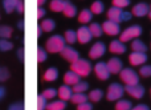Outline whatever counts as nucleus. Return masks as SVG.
Here are the masks:
<instances>
[{
  "label": "nucleus",
  "mask_w": 151,
  "mask_h": 110,
  "mask_svg": "<svg viewBox=\"0 0 151 110\" xmlns=\"http://www.w3.org/2000/svg\"><path fill=\"white\" fill-rule=\"evenodd\" d=\"M65 39L60 35H55V36L49 37L45 42V49L49 53H61L63 49L65 48Z\"/></svg>",
  "instance_id": "nucleus-1"
},
{
  "label": "nucleus",
  "mask_w": 151,
  "mask_h": 110,
  "mask_svg": "<svg viewBox=\"0 0 151 110\" xmlns=\"http://www.w3.org/2000/svg\"><path fill=\"white\" fill-rule=\"evenodd\" d=\"M70 70L78 74L80 77H88L91 72V64L88 60L83 58H78L77 61L70 64Z\"/></svg>",
  "instance_id": "nucleus-2"
},
{
  "label": "nucleus",
  "mask_w": 151,
  "mask_h": 110,
  "mask_svg": "<svg viewBox=\"0 0 151 110\" xmlns=\"http://www.w3.org/2000/svg\"><path fill=\"white\" fill-rule=\"evenodd\" d=\"M121 81L125 82V85H137L139 84V76L137 72H134L130 68H125L121 70Z\"/></svg>",
  "instance_id": "nucleus-3"
},
{
  "label": "nucleus",
  "mask_w": 151,
  "mask_h": 110,
  "mask_svg": "<svg viewBox=\"0 0 151 110\" xmlns=\"http://www.w3.org/2000/svg\"><path fill=\"white\" fill-rule=\"evenodd\" d=\"M142 35V27L139 25H131L129 28H126L125 31L121 33V37H119V41L122 42H126V41H130L131 39H137Z\"/></svg>",
  "instance_id": "nucleus-4"
},
{
  "label": "nucleus",
  "mask_w": 151,
  "mask_h": 110,
  "mask_svg": "<svg viewBox=\"0 0 151 110\" xmlns=\"http://www.w3.org/2000/svg\"><path fill=\"white\" fill-rule=\"evenodd\" d=\"M123 93H125V88L123 86H121L119 84H111L107 88L106 98L109 101H118V100H121Z\"/></svg>",
  "instance_id": "nucleus-5"
},
{
  "label": "nucleus",
  "mask_w": 151,
  "mask_h": 110,
  "mask_svg": "<svg viewBox=\"0 0 151 110\" xmlns=\"http://www.w3.org/2000/svg\"><path fill=\"white\" fill-rule=\"evenodd\" d=\"M129 16H130L129 13H125L121 8H117V7H111L107 11V19L114 21V23H118V24L123 20H127Z\"/></svg>",
  "instance_id": "nucleus-6"
},
{
  "label": "nucleus",
  "mask_w": 151,
  "mask_h": 110,
  "mask_svg": "<svg viewBox=\"0 0 151 110\" xmlns=\"http://www.w3.org/2000/svg\"><path fill=\"white\" fill-rule=\"evenodd\" d=\"M94 73H96L97 78L102 80V81H105V80L109 78L110 76V70L109 68H107V64L106 63H97L96 66H94Z\"/></svg>",
  "instance_id": "nucleus-7"
},
{
  "label": "nucleus",
  "mask_w": 151,
  "mask_h": 110,
  "mask_svg": "<svg viewBox=\"0 0 151 110\" xmlns=\"http://www.w3.org/2000/svg\"><path fill=\"white\" fill-rule=\"evenodd\" d=\"M125 92L127 93L129 96H131L133 98L139 100V98H142L145 96V88L142 86V85H139V84H137V85H126Z\"/></svg>",
  "instance_id": "nucleus-8"
},
{
  "label": "nucleus",
  "mask_w": 151,
  "mask_h": 110,
  "mask_svg": "<svg viewBox=\"0 0 151 110\" xmlns=\"http://www.w3.org/2000/svg\"><path fill=\"white\" fill-rule=\"evenodd\" d=\"M105 52H106V47H105V44L101 42V41H98L90 48V50H89V57L93 58V60H97V58L102 57V56L105 55Z\"/></svg>",
  "instance_id": "nucleus-9"
},
{
  "label": "nucleus",
  "mask_w": 151,
  "mask_h": 110,
  "mask_svg": "<svg viewBox=\"0 0 151 110\" xmlns=\"http://www.w3.org/2000/svg\"><path fill=\"white\" fill-rule=\"evenodd\" d=\"M102 31L109 36H115V35L119 33V24L114 23L111 20H106L102 24Z\"/></svg>",
  "instance_id": "nucleus-10"
},
{
  "label": "nucleus",
  "mask_w": 151,
  "mask_h": 110,
  "mask_svg": "<svg viewBox=\"0 0 151 110\" xmlns=\"http://www.w3.org/2000/svg\"><path fill=\"white\" fill-rule=\"evenodd\" d=\"M91 37H93V35H91L89 27H81V28H78V31H77V41L78 42H81V44H88L91 40Z\"/></svg>",
  "instance_id": "nucleus-11"
},
{
  "label": "nucleus",
  "mask_w": 151,
  "mask_h": 110,
  "mask_svg": "<svg viewBox=\"0 0 151 110\" xmlns=\"http://www.w3.org/2000/svg\"><path fill=\"white\" fill-rule=\"evenodd\" d=\"M147 61V56L146 53H142V52H133L130 56H129V63L131 64L133 66H138L142 65Z\"/></svg>",
  "instance_id": "nucleus-12"
},
{
  "label": "nucleus",
  "mask_w": 151,
  "mask_h": 110,
  "mask_svg": "<svg viewBox=\"0 0 151 110\" xmlns=\"http://www.w3.org/2000/svg\"><path fill=\"white\" fill-rule=\"evenodd\" d=\"M61 56H63L64 60L69 61V63H74V61H77L78 58H80V55H78V52L76 49H73L72 47H65L63 49V52H61Z\"/></svg>",
  "instance_id": "nucleus-13"
},
{
  "label": "nucleus",
  "mask_w": 151,
  "mask_h": 110,
  "mask_svg": "<svg viewBox=\"0 0 151 110\" xmlns=\"http://www.w3.org/2000/svg\"><path fill=\"white\" fill-rule=\"evenodd\" d=\"M149 11H150V7L146 3H138V4H135L133 7L131 13H133L134 16H137V17H142V16H145V15H149Z\"/></svg>",
  "instance_id": "nucleus-14"
},
{
  "label": "nucleus",
  "mask_w": 151,
  "mask_h": 110,
  "mask_svg": "<svg viewBox=\"0 0 151 110\" xmlns=\"http://www.w3.org/2000/svg\"><path fill=\"white\" fill-rule=\"evenodd\" d=\"M106 64H107V68H109L110 73H113V74L121 73V70H122V61H121L119 58H117V57L110 58Z\"/></svg>",
  "instance_id": "nucleus-15"
},
{
  "label": "nucleus",
  "mask_w": 151,
  "mask_h": 110,
  "mask_svg": "<svg viewBox=\"0 0 151 110\" xmlns=\"http://www.w3.org/2000/svg\"><path fill=\"white\" fill-rule=\"evenodd\" d=\"M57 96L63 101H69L72 98V96H73V90H72V88L69 85H63L57 90Z\"/></svg>",
  "instance_id": "nucleus-16"
},
{
  "label": "nucleus",
  "mask_w": 151,
  "mask_h": 110,
  "mask_svg": "<svg viewBox=\"0 0 151 110\" xmlns=\"http://www.w3.org/2000/svg\"><path fill=\"white\" fill-rule=\"evenodd\" d=\"M110 52L111 53H115V55H122V53L126 52V47L122 41L119 40H114V41L110 42V47H109Z\"/></svg>",
  "instance_id": "nucleus-17"
},
{
  "label": "nucleus",
  "mask_w": 151,
  "mask_h": 110,
  "mask_svg": "<svg viewBox=\"0 0 151 110\" xmlns=\"http://www.w3.org/2000/svg\"><path fill=\"white\" fill-rule=\"evenodd\" d=\"M81 77L78 76V74H76L74 72L69 70L65 73V76H64V82H65V85H69V86H73V85L78 84V82L81 81Z\"/></svg>",
  "instance_id": "nucleus-18"
},
{
  "label": "nucleus",
  "mask_w": 151,
  "mask_h": 110,
  "mask_svg": "<svg viewBox=\"0 0 151 110\" xmlns=\"http://www.w3.org/2000/svg\"><path fill=\"white\" fill-rule=\"evenodd\" d=\"M44 81L47 82H53L58 78V70L57 68H48L47 70L44 72V76H42Z\"/></svg>",
  "instance_id": "nucleus-19"
},
{
  "label": "nucleus",
  "mask_w": 151,
  "mask_h": 110,
  "mask_svg": "<svg viewBox=\"0 0 151 110\" xmlns=\"http://www.w3.org/2000/svg\"><path fill=\"white\" fill-rule=\"evenodd\" d=\"M65 4L66 1H64V0H52L49 4V8L53 12H63L64 8H65Z\"/></svg>",
  "instance_id": "nucleus-20"
},
{
  "label": "nucleus",
  "mask_w": 151,
  "mask_h": 110,
  "mask_svg": "<svg viewBox=\"0 0 151 110\" xmlns=\"http://www.w3.org/2000/svg\"><path fill=\"white\" fill-rule=\"evenodd\" d=\"M19 1L20 0H3V7H4V11L7 13H12L13 11L16 9Z\"/></svg>",
  "instance_id": "nucleus-21"
},
{
  "label": "nucleus",
  "mask_w": 151,
  "mask_h": 110,
  "mask_svg": "<svg viewBox=\"0 0 151 110\" xmlns=\"http://www.w3.org/2000/svg\"><path fill=\"white\" fill-rule=\"evenodd\" d=\"M40 27L44 32H52L53 29L56 28V23L52 19H44V20L40 23Z\"/></svg>",
  "instance_id": "nucleus-22"
},
{
  "label": "nucleus",
  "mask_w": 151,
  "mask_h": 110,
  "mask_svg": "<svg viewBox=\"0 0 151 110\" xmlns=\"http://www.w3.org/2000/svg\"><path fill=\"white\" fill-rule=\"evenodd\" d=\"M91 17H93V13H91L90 9H82L78 15V21L81 24H86L91 20Z\"/></svg>",
  "instance_id": "nucleus-23"
},
{
  "label": "nucleus",
  "mask_w": 151,
  "mask_h": 110,
  "mask_svg": "<svg viewBox=\"0 0 151 110\" xmlns=\"http://www.w3.org/2000/svg\"><path fill=\"white\" fill-rule=\"evenodd\" d=\"M63 13L66 16V17H74L76 13H77V8H76L74 4H72V3H69V1H66L65 8H64Z\"/></svg>",
  "instance_id": "nucleus-24"
},
{
  "label": "nucleus",
  "mask_w": 151,
  "mask_h": 110,
  "mask_svg": "<svg viewBox=\"0 0 151 110\" xmlns=\"http://www.w3.org/2000/svg\"><path fill=\"white\" fill-rule=\"evenodd\" d=\"M89 97L85 94V93H74L73 96H72L70 101L76 105H80V104H83V102H88Z\"/></svg>",
  "instance_id": "nucleus-25"
},
{
  "label": "nucleus",
  "mask_w": 151,
  "mask_h": 110,
  "mask_svg": "<svg viewBox=\"0 0 151 110\" xmlns=\"http://www.w3.org/2000/svg\"><path fill=\"white\" fill-rule=\"evenodd\" d=\"M66 108V102L63 100L60 101H53L47 105V110H64Z\"/></svg>",
  "instance_id": "nucleus-26"
},
{
  "label": "nucleus",
  "mask_w": 151,
  "mask_h": 110,
  "mask_svg": "<svg viewBox=\"0 0 151 110\" xmlns=\"http://www.w3.org/2000/svg\"><path fill=\"white\" fill-rule=\"evenodd\" d=\"M89 100L91 101V102H99L101 101V98L104 97V92H102L101 89H94L91 90L90 93H89Z\"/></svg>",
  "instance_id": "nucleus-27"
},
{
  "label": "nucleus",
  "mask_w": 151,
  "mask_h": 110,
  "mask_svg": "<svg viewBox=\"0 0 151 110\" xmlns=\"http://www.w3.org/2000/svg\"><path fill=\"white\" fill-rule=\"evenodd\" d=\"M131 49H133L134 52H142V53H146L147 47L143 44V42L141 41V40H134V41L131 42Z\"/></svg>",
  "instance_id": "nucleus-28"
},
{
  "label": "nucleus",
  "mask_w": 151,
  "mask_h": 110,
  "mask_svg": "<svg viewBox=\"0 0 151 110\" xmlns=\"http://www.w3.org/2000/svg\"><path fill=\"white\" fill-rule=\"evenodd\" d=\"M64 39H65V41L68 42V44H74V42L77 41V32L72 31V29H68V31H65Z\"/></svg>",
  "instance_id": "nucleus-29"
},
{
  "label": "nucleus",
  "mask_w": 151,
  "mask_h": 110,
  "mask_svg": "<svg viewBox=\"0 0 151 110\" xmlns=\"http://www.w3.org/2000/svg\"><path fill=\"white\" fill-rule=\"evenodd\" d=\"M90 11L93 15H99V13H102L104 12V3L99 1V0L94 1L93 4L90 5Z\"/></svg>",
  "instance_id": "nucleus-30"
},
{
  "label": "nucleus",
  "mask_w": 151,
  "mask_h": 110,
  "mask_svg": "<svg viewBox=\"0 0 151 110\" xmlns=\"http://www.w3.org/2000/svg\"><path fill=\"white\" fill-rule=\"evenodd\" d=\"M89 29H90L91 35H93V37H101L102 35V25H99V24L97 23H91L90 25H89Z\"/></svg>",
  "instance_id": "nucleus-31"
},
{
  "label": "nucleus",
  "mask_w": 151,
  "mask_h": 110,
  "mask_svg": "<svg viewBox=\"0 0 151 110\" xmlns=\"http://www.w3.org/2000/svg\"><path fill=\"white\" fill-rule=\"evenodd\" d=\"M115 110H131V102L127 100H118L115 104Z\"/></svg>",
  "instance_id": "nucleus-32"
},
{
  "label": "nucleus",
  "mask_w": 151,
  "mask_h": 110,
  "mask_svg": "<svg viewBox=\"0 0 151 110\" xmlns=\"http://www.w3.org/2000/svg\"><path fill=\"white\" fill-rule=\"evenodd\" d=\"M89 89V84L88 82H83V81H80L78 84L73 85V93H83Z\"/></svg>",
  "instance_id": "nucleus-33"
},
{
  "label": "nucleus",
  "mask_w": 151,
  "mask_h": 110,
  "mask_svg": "<svg viewBox=\"0 0 151 110\" xmlns=\"http://www.w3.org/2000/svg\"><path fill=\"white\" fill-rule=\"evenodd\" d=\"M12 36V28L8 25H0V37L1 39H9Z\"/></svg>",
  "instance_id": "nucleus-34"
},
{
  "label": "nucleus",
  "mask_w": 151,
  "mask_h": 110,
  "mask_svg": "<svg viewBox=\"0 0 151 110\" xmlns=\"http://www.w3.org/2000/svg\"><path fill=\"white\" fill-rule=\"evenodd\" d=\"M12 48H13V44L9 40H7V39L0 40V50H1V52H8V50H11Z\"/></svg>",
  "instance_id": "nucleus-35"
},
{
  "label": "nucleus",
  "mask_w": 151,
  "mask_h": 110,
  "mask_svg": "<svg viewBox=\"0 0 151 110\" xmlns=\"http://www.w3.org/2000/svg\"><path fill=\"white\" fill-rule=\"evenodd\" d=\"M47 101L48 100L44 97V96L40 94L39 97H37V110H45L47 109V105H48Z\"/></svg>",
  "instance_id": "nucleus-36"
},
{
  "label": "nucleus",
  "mask_w": 151,
  "mask_h": 110,
  "mask_svg": "<svg viewBox=\"0 0 151 110\" xmlns=\"http://www.w3.org/2000/svg\"><path fill=\"white\" fill-rule=\"evenodd\" d=\"M47 57H48L47 50L41 47L37 48V61H39V63H44V61L47 60Z\"/></svg>",
  "instance_id": "nucleus-37"
},
{
  "label": "nucleus",
  "mask_w": 151,
  "mask_h": 110,
  "mask_svg": "<svg viewBox=\"0 0 151 110\" xmlns=\"http://www.w3.org/2000/svg\"><path fill=\"white\" fill-rule=\"evenodd\" d=\"M139 76L142 77H151V65H143L139 69Z\"/></svg>",
  "instance_id": "nucleus-38"
},
{
  "label": "nucleus",
  "mask_w": 151,
  "mask_h": 110,
  "mask_svg": "<svg viewBox=\"0 0 151 110\" xmlns=\"http://www.w3.org/2000/svg\"><path fill=\"white\" fill-rule=\"evenodd\" d=\"M130 4V0H113V7H117V8H126L127 5Z\"/></svg>",
  "instance_id": "nucleus-39"
},
{
  "label": "nucleus",
  "mask_w": 151,
  "mask_h": 110,
  "mask_svg": "<svg viewBox=\"0 0 151 110\" xmlns=\"http://www.w3.org/2000/svg\"><path fill=\"white\" fill-rule=\"evenodd\" d=\"M42 96H44L47 100H52V98H55L56 96H57V90H55V89H45L44 92H42Z\"/></svg>",
  "instance_id": "nucleus-40"
},
{
  "label": "nucleus",
  "mask_w": 151,
  "mask_h": 110,
  "mask_svg": "<svg viewBox=\"0 0 151 110\" xmlns=\"http://www.w3.org/2000/svg\"><path fill=\"white\" fill-rule=\"evenodd\" d=\"M9 78V72L7 68H0V82H4Z\"/></svg>",
  "instance_id": "nucleus-41"
},
{
  "label": "nucleus",
  "mask_w": 151,
  "mask_h": 110,
  "mask_svg": "<svg viewBox=\"0 0 151 110\" xmlns=\"http://www.w3.org/2000/svg\"><path fill=\"white\" fill-rule=\"evenodd\" d=\"M8 110H24V102H13L12 105H9Z\"/></svg>",
  "instance_id": "nucleus-42"
},
{
  "label": "nucleus",
  "mask_w": 151,
  "mask_h": 110,
  "mask_svg": "<svg viewBox=\"0 0 151 110\" xmlns=\"http://www.w3.org/2000/svg\"><path fill=\"white\" fill-rule=\"evenodd\" d=\"M91 109H93V105L89 102H83L77 105V110H91Z\"/></svg>",
  "instance_id": "nucleus-43"
},
{
  "label": "nucleus",
  "mask_w": 151,
  "mask_h": 110,
  "mask_svg": "<svg viewBox=\"0 0 151 110\" xmlns=\"http://www.w3.org/2000/svg\"><path fill=\"white\" fill-rule=\"evenodd\" d=\"M16 11H17L19 13H24V1L23 0H20L17 4V7H16Z\"/></svg>",
  "instance_id": "nucleus-44"
},
{
  "label": "nucleus",
  "mask_w": 151,
  "mask_h": 110,
  "mask_svg": "<svg viewBox=\"0 0 151 110\" xmlns=\"http://www.w3.org/2000/svg\"><path fill=\"white\" fill-rule=\"evenodd\" d=\"M131 110H150V109H149L147 105L141 104V105H137V106H134V108H131Z\"/></svg>",
  "instance_id": "nucleus-45"
},
{
  "label": "nucleus",
  "mask_w": 151,
  "mask_h": 110,
  "mask_svg": "<svg viewBox=\"0 0 151 110\" xmlns=\"http://www.w3.org/2000/svg\"><path fill=\"white\" fill-rule=\"evenodd\" d=\"M44 16H45V9L42 7H39V9H37V17L41 19V17H44Z\"/></svg>",
  "instance_id": "nucleus-46"
},
{
  "label": "nucleus",
  "mask_w": 151,
  "mask_h": 110,
  "mask_svg": "<svg viewBox=\"0 0 151 110\" xmlns=\"http://www.w3.org/2000/svg\"><path fill=\"white\" fill-rule=\"evenodd\" d=\"M17 56L20 57L21 61H24V48H20V49L17 50Z\"/></svg>",
  "instance_id": "nucleus-47"
},
{
  "label": "nucleus",
  "mask_w": 151,
  "mask_h": 110,
  "mask_svg": "<svg viewBox=\"0 0 151 110\" xmlns=\"http://www.w3.org/2000/svg\"><path fill=\"white\" fill-rule=\"evenodd\" d=\"M5 96V89L3 86H0V100H3Z\"/></svg>",
  "instance_id": "nucleus-48"
},
{
  "label": "nucleus",
  "mask_w": 151,
  "mask_h": 110,
  "mask_svg": "<svg viewBox=\"0 0 151 110\" xmlns=\"http://www.w3.org/2000/svg\"><path fill=\"white\" fill-rule=\"evenodd\" d=\"M41 33H42V29H41V27H40V24L37 25V36H41Z\"/></svg>",
  "instance_id": "nucleus-49"
},
{
  "label": "nucleus",
  "mask_w": 151,
  "mask_h": 110,
  "mask_svg": "<svg viewBox=\"0 0 151 110\" xmlns=\"http://www.w3.org/2000/svg\"><path fill=\"white\" fill-rule=\"evenodd\" d=\"M45 1H47V0H37V5H39V7H42Z\"/></svg>",
  "instance_id": "nucleus-50"
},
{
  "label": "nucleus",
  "mask_w": 151,
  "mask_h": 110,
  "mask_svg": "<svg viewBox=\"0 0 151 110\" xmlns=\"http://www.w3.org/2000/svg\"><path fill=\"white\" fill-rule=\"evenodd\" d=\"M19 28H20V29H24V21H21V23H19Z\"/></svg>",
  "instance_id": "nucleus-51"
},
{
  "label": "nucleus",
  "mask_w": 151,
  "mask_h": 110,
  "mask_svg": "<svg viewBox=\"0 0 151 110\" xmlns=\"http://www.w3.org/2000/svg\"><path fill=\"white\" fill-rule=\"evenodd\" d=\"M149 17H150V20H151V5H150V11H149Z\"/></svg>",
  "instance_id": "nucleus-52"
},
{
  "label": "nucleus",
  "mask_w": 151,
  "mask_h": 110,
  "mask_svg": "<svg viewBox=\"0 0 151 110\" xmlns=\"http://www.w3.org/2000/svg\"><path fill=\"white\" fill-rule=\"evenodd\" d=\"M64 1H68V0H64Z\"/></svg>",
  "instance_id": "nucleus-53"
},
{
  "label": "nucleus",
  "mask_w": 151,
  "mask_h": 110,
  "mask_svg": "<svg viewBox=\"0 0 151 110\" xmlns=\"http://www.w3.org/2000/svg\"><path fill=\"white\" fill-rule=\"evenodd\" d=\"M150 93H151V89H150Z\"/></svg>",
  "instance_id": "nucleus-54"
}]
</instances>
